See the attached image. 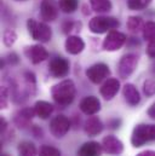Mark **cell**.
I'll return each mask as SVG.
<instances>
[{"label":"cell","instance_id":"obj_25","mask_svg":"<svg viewBox=\"0 0 155 156\" xmlns=\"http://www.w3.org/2000/svg\"><path fill=\"white\" fill-rule=\"evenodd\" d=\"M149 2L150 0H128V7L132 10H141L144 9Z\"/></svg>","mask_w":155,"mask_h":156},{"label":"cell","instance_id":"obj_7","mask_svg":"<svg viewBox=\"0 0 155 156\" xmlns=\"http://www.w3.org/2000/svg\"><path fill=\"white\" fill-rule=\"evenodd\" d=\"M138 63V57L136 55H126L122 57V59L120 61V66H119V74L122 79H126L130 76L133 70L136 69Z\"/></svg>","mask_w":155,"mask_h":156},{"label":"cell","instance_id":"obj_28","mask_svg":"<svg viewBox=\"0 0 155 156\" xmlns=\"http://www.w3.org/2000/svg\"><path fill=\"white\" fill-rule=\"evenodd\" d=\"M147 52H148V55H149L150 57L155 58V41H153V42H150V44H149Z\"/></svg>","mask_w":155,"mask_h":156},{"label":"cell","instance_id":"obj_5","mask_svg":"<svg viewBox=\"0 0 155 156\" xmlns=\"http://www.w3.org/2000/svg\"><path fill=\"white\" fill-rule=\"evenodd\" d=\"M117 26L119 22L116 20L107 17H96L90 23V28L93 33H104L109 29H114Z\"/></svg>","mask_w":155,"mask_h":156},{"label":"cell","instance_id":"obj_13","mask_svg":"<svg viewBox=\"0 0 155 156\" xmlns=\"http://www.w3.org/2000/svg\"><path fill=\"white\" fill-rule=\"evenodd\" d=\"M102 151V144L97 142H87L78 150V156H101Z\"/></svg>","mask_w":155,"mask_h":156},{"label":"cell","instance_id":"obj_16","mask_svg":"<svg viewBox=\"0 0 155 156\" xmlns=\"http://www.w3.org/2000/svg\"><path fill=\"white\" fill-rule=\"evenodd\" d=\"M41 16L45 21H53L57 16V7L53 0H44L41 4Z\"/></svg>","mask_w":155,"mask_h":156},{"label":"cell","instance_id":"obj_14","mask_svg":"<svg viewBox=\"0 0 155 156\" xmlns=\"http://www.w3.org/2000/svg\"><path fill=\"white\" fill-rule=\"evenodd\" d=\"M119 88H120V82L116 79H108L101 87V94L104 97V99H112L117 93Z\"/></svg>","mask_w":155,"mask_h":156},{"label":"cell","instance_id":"obj_1","mask_svg":"<svg viewBox=\"0 0 155 156\" xmlns=\"http://www.w3.org/2000/svg\"><path fill=\"white\" fill-rule=\"evenodd\" d=\"M52 97L62 107L69 105L75 97V86L72 80H64L52 88Z\"/></svg>","mask_w":155,"mask_h":156},{"label":"cell","instance_id":"obj_10","mask_svg":"<svg viewBox=\"0 0 155 156\" xmlns=\"http://www.w3.org/2000/svg\"><path fill=\"white\" fill-rule=\"evenodd\" d=\"M125 40H126V38H125L124 34L117 33V32H112L104 40L103 47L107 51H116L124 45Z\"/></svg>","mask_w":155,"mask_h":156},{"label":"cell","instance_id":"obj_29","mask_svg":"<svg viewBox=\"0 0 155 156\" xmlns=\"http://www.w3.org/2000/svg\"><path fill=\"white\" fill-rule=\"evenodd\" d=\"M137 156H155V151H153V150H146V151L139 153Z\"/></svg>","mask_w":155,"mask_h":156},{"label":"cell","instance_id":"obj_3","mask_svg":"<svg viewBox=\"0 0 155 156\" xmlns=\"http://www.w3.org/2000/svg\"><path fill=\"white\" fill-rule=\"evenodd\" d=\"M69 128H70V122L63 115L56 116L50 123V131L56 138H62L63 136H66Z\"/></svg>","mask_w":155,"mask_h":156},{"label":"cell","instance_id":"obj_15","mask_svg":"<svg viewBox=\"0 0 155 156\" xmlns=\"http://www.w3.org/2000/svg\"><path fill=\"white\" fill-rule=\"evenodd\" d=\"M84 128H85V132H86L88 136L93 137V136H97V134H99V133L102 132L103 125H102L101 120L97 116H91L86 120Z\"/></svg>","mask_w":155,"mask_h":156},{"label":"cell","instance_id":"obj_19","mask_svg":"<svg viewBox=\"0 0 155 156\" xmlns=\"http://www.w3.org/2000/svg\"><path fill=\"white\" fill-rule=\"evenodd\" d=\"M34 110H35V114L40 119H47V117L52 114L53 107L50 103L45 102V101H40V102H37Z\"/></svg>","mask_w":155,"mask_h":156},{"label":"cell","instance_id":"obj_20","mask_svg":"<svg viewBox=\"0 0 155 156\" xmlns=\"http://www.w3.org/2000/svg\"><path fill=\"white\" fill-rule=\"evenodd\" d=\"M18 156H37V149L31 142H22L18 144Z\"/></svg>","mask_w":155,"mask_h":156},{"label":"cell","instance_id":"obj_23","mask_svg":"<svg viewBox=\"0 0 155 156\" xmlns=\"http://www.w3.org/2000/svg\"><path fill=\"white\" fill-rule=\"evenodd\" d=\"M38 156H61V151L51 145H42L39 150Z\"/></svg>","mask_w":155,"mask_h":156},{"label":"cell","instance_id":"obj_22","mask_svg":"<svg viewBox=\"0 0 155 156\" xmlns=\"http://www.w3.org/2000/svg\"><path fill=\"white\" fill-rule=\"evenodd\" d=\"M59 9L63 12H73L78 7L77 0H59Z\"/></svg>","mask_w":155,"mask_h":156},{"label":"cell","instance_id":"obj_30","mask_svg":"<svg viewBox=\"0 0 155 156\" xmlns=\"http://www.w3.org/2000/svg\"><path fill=\"white\" fill-rule=\"evenodd\" d=\"M148 115L152 117V119H154L155 120V103L150 107V109L148 110Z\"/></svg>","mask_w":155,"mask_h":156},{"label":"cell","instance_id":"obj_31","mask_svg":"<svg viewBox=\"0 0 155 156\" xmlns=\"http://www.w3.org/2000/svg\"><path fill=\"white\" fill-rule=\"evenodd\" d=\"M2 156H7V155H2Z\"/></svg>","mask_w":155,"mask_h":156},{"label":"cell","instance_id":"obj_27","mask_svg":"<svg viewBox=\"0 0 155 156\" xmlns=\"http://www.w3.org/2000/svg\"><path fill=\"white\" fill-rule=\"evenodd\" d=\"M9 35H10L9 32H6V33H5V37H4V42H5L6 46H11V45L15 42V40H16V35H15L13 32H12L11 37H9Z\"/></svg>","mask_w":155,"mask_h":156},{"label":"cell","instance_id":"obj_11","mask_svg":"<svg viewBox=\"0 0 155 156\" xmlns=\"http://www.w3.org/2000/svg\"><path fill=\"white\" fill-rule=\"evenodd\" d=\"M26 55H27L28 59H29L32 63H34V64L45 61V59L49 57V52H47L42 46H40V45L27 47Z\"/></svg>","mask_w":155,"mask_h":156},{"label":"cell","instance_id":"obj_2","mask_svg":"<svg viewBox=\"0 0 155 156\" xmlns=\"http://www.w3.org/2000/svg\"><path fill=\"white\" fill-rule=\"evenodd\" d=\"M153 140H155V125H138L135 127L131 137V143L135 148Z\"/></svg>","mask_w":155,"mask_h":156},{"label":"cell","instance_id":"obj_12","mask_svg":"<svg viewBox=\"0 0 155 156\" xmlns=\"http://www.w3.org/2000/svg\"><path fill=\"white\" fill-rule=\"evenodd\" d=\"M80 109L82 113H85L86 115H93L96 114L97 112H99L101 109V103L98 101V98L93 97V96H90V97H86L81 101L80 103Z\"/></svg>","mask_w":155,"mask_h":156},{"label":"cell","instance_id":"obj_24","mask_svg":"<svg viewBox=\"0 0 155 156\" xmlns=\"http://www.w3.org/2000/svg\"><path fill=\"white\" fill-rule=\"evenodd\" d=\"M144 38L146 40L153 42L155 41V23L153 22H149L146 24V28H144Z\"/></svg>","mask_w":155,"mask_h":156},{"label":"cell","instance_id":"obj_9","mask_svg":"<svg viewBox=\"0 0 155 156\" xmlns=\"http://www.w3.org/2000/svg\"><path fill=\"white\" fill-rule=\"evenodd\" d=\"M102 148L103 151L110 155H119L124 151V145L121 140H119L114 136H107L102 140Z\"/></svg>","mask_w":155,"mask_h":156},{"label":"cell","instance_id":"obj_21","mask_svg":"<svg viewBox=\"0 0 155 156\" xmlns=\"http://www.w3.org/2000/svg\"><path fill=\"white\" fill-rule=\"evenodd\" d=\"M91 5L95 11H109L112 5L109 0H91Z\"/></svg>","mask_w":155,"mask_h":156},{"label":"cell","instance_id":"obj_26","mask_svg":"<svg viewBox=\"0 0 155 156\" xmlns=\"http://www.w3.org/2000/svg\"><path fill=\"white\" fill-rule=\"evenodd\" d=\"M144 93L147 96H153L155 93V82L153 80H147L144 82Z\"/></svg>","mask_w":155,"mask_h":156},{"label":"cell","instance_id":"obj_8","mask_svg":"<svg viewBox=\"0 0 155 156\" xmlns=\"http://www.w3.org/2000/svg\"><path fill=\"white\" fill-rule=\"evenodd\" d=\"M49 70L55 78H63L69 73V63L62 57H56L50 62Z\"/></svg>","mask_w":155,"mask_h":156},{"label":"cell","instance_id":"obj_4","mask_svg":"<svg viewBox=\"0 0 155 156\" xmlns=\"http://www.w3.org/2000/svg\"><path fill=\"white\" fill-rule=\"evenodd\" d=\"M28 28H29V33L33 37L34 40H40L42 42H46L51 39V29L42 24V23H37L34 21H29L28 22Z\"/></svg>","mask_w":155,"mask_h":156},{"label":"cell","instance_id":"obj_17","mask_svg":"<svg viewBox=\"0 0 155 156\" xmlns=\"http://www.w3.org/2000/svg\"><path fill=\"white\" fill-rule=\"evenodd\" d=\"M124 97L130 105H137L141 101L139 93L132 83H127L124 86Z\"/></svg>","mask_w":155,"mask_h":156},{"label":"cell","instance_id":"obj_18","mask_svg":"<svg viewBox=\"0 0 155 156\" xmlns=\"http://www.w3.org/2000/svg\"><path fill=\"white\" fill-rule=\"evenodd\" d=\"M85 47V44L84 41L78 38V37H69L67 41H66V48L69 53L72 55H78L80 53Z\"/></svg>","mask_w":155,"mask_h":156},{"label":"cell","instance_id":"obj_6","mask_svg":"<svg viewBox=\"0 0 155 156\" xmlns=\"http://www.w3.org/2000/svg\"><path fill=\"white\" fill-rule=\"evenodd\" d=\"M110 74V70L108 68V66L103 64V63H98L92 66L91 68H88L86 70V75L93 83H99L102 82L104 79H107Z\"/></svg>","mask_w":155,"mask_h":156}]
</instances>
